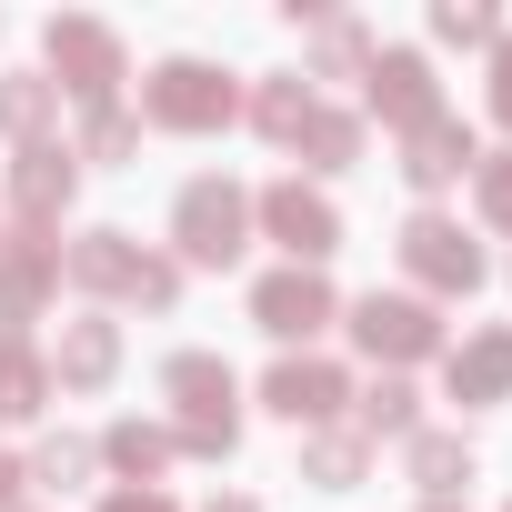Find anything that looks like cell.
<instances>
[{"mask_svg":"<svg viewBox=\"0 0 512 512\" xmlns=\"http://www.w3.org/2000/svg\"><path fill=\"white\" fill-rule=\"evenodd\" d=\"M492 111H502V121H512V31H502V41H492Z\"/></svg>","mask_w":512,"mask_h":512,"instance_id":"obj_32","label":"cell"},{"mask_svg":"<svg viewBox=\"0 0 512 512\" xmlns=\"http://www.w3.org/2000/svg\"><path fill=\"white\" fill-rule=\"evenodd\" d=\"M21 482H31V472H21L11 452H0V512H21Z\"/></svg>","mask_w":512,"mask_h":512,"instance_id":"obj_33","label":"cell"},{"mask_svg":"<svg viewBox=\"0 0 512 512\" xmlns=\"http://www.w3.org/2000/svg\"><path fill=\"white\" fill-rule=\"evenodd\" d=\"M131 302H141V312H171V302H181V262L141 251V272H131Z\"/></svg>","mask_w":512,"mask_h":512,"instance_id":"obj_29","label":"cell"},{"mask_svg":"<svg viewBox=\"0 0 512 512\" xmlns=\"http://www.w3.org/2000/svg\"><path fill=\"white\" fill-rule=\"evenodd\" d=\"M21 512H31V502H21Z\"/></svg>","mask_w":512,"mask_h":512,"instance_id":"obj_36","label":"cell"},{"mask_svg":"<svg viewBox=\"0 0 512 512\" xmlns=\"http://www.w3.org/2000/svg\"><path fill=\"white\" fill-rule=\"evenodd\" d=\"M472 201H482V221H492V231H512V151L472 171Z\"/></svg>","mask_w":512,"mask_h":512,"instance_id":"obj_30","label":"cell"},{"mask_svg":"<svg viewBox=\"0 0 512 512\" xmlns=\"http://www.w3.org/2000/svg\"><path fill=\"white\" fill-rule=\"evenodd\" d=\"M402 272H412L422 292H442V302H472L492 262H482V241H472L462 221H442V211H412V221H402Z\"/></svg>","mask_w":512,"mask_h":512,"instance_id":"obj_5","label":"cell"},{"mask_svg":"<svg viewBox=\"0 0 512 512\" xmlns=\"http://www.w3.org/2000/svg\"><path fill=\"white\" fill-rule=\"evenodd\" d=\"M442 382H452V402H512V322L452 342L442 352Z\"/></svg>","mask_w":512,"mask_h":512,"instance_id":"obj_15","label":"cell"},{"mask_svg":"<svg viewBox=\"0 0 512 512\" xmlns=\"http://www.w3.org/2000/svg\"><path fill=\"white\" fill-rule=\"evenodd\" d=\"M362 101H372L392 131H422V121H442V81H432V61H422V51H372V71H362Z\"/></svg>","mask_w":512,"mask_h":512,"instance_id":"obj_11","label":"cell"},{"mask_svg":"<svg viewBox=\"0 0 512 512\" xmlns=\"http://www.w3.org/2000/svg\"><path fill=\"white\" fill-rule=\"evenodd\" d=\"M131 272H141L131 231H81V241L61 251V282H81L91 302H131Z\"/></svg>","mask_w":512,"mask_h":512,"instance_id":"obj_16","label":"cell"},{"mask_svg":"<svg viewBox=\"0 0 512 512\" xmlns=\"http://www.w3.org/2000/svg\"><path fill=\"white\" fill-rule=\"evenodd\" d=\"M342 402H352V372L322 362V352H282V362L262 372V412H282V422H302V432H322Z\"/></svg>","mask_w":512,"mask_h":512,"instance_id":"obj_8","label":"cell"},{"mask_svg":"<svg viewBox=\"0 0 512 512\" xmlns=\"http://www.w3.org/2000/svg\"><path fill=\"white\" fill-rule=\"evenodd\" d=\"M292 151H302L312 171H352V161H362V121H352V111H312V131H302Z\"/></svg>","mask_w":512,"mask_h":512,"instance_id":"obj_26","label":"cell"},{"mask_svg":"<svg viewBox=\"0 0 512 512\" xmlns=\"http://www.w3.org/2000/svg\"><path fill=\"white\" fill-rule=\"evenodd\" d=\"M101 512H181V502H171V492H161V482H121V492H111V502H101Z\"/></svg>","mask_w":512,"mask_h":512,"instance_id":"obj_31","label":"cell"},{"mask_svg":"<svg viewBox=\"0 0 512 512\" xmlns=\"http://www.w3.org/2000/svg\"><path fill=\"white\" fill-rule=\"evenodd\" d=\"M422 512H452V502H422Z\"/></svg>","mask_w":512,"mask_h":512,"instance_id":"obj_35","label":"cell"},{"mask_svg":"<svg viewBox=\"0 0 512 512\" xmlns=\"http://www.w3.org/2000/svg\"><path fill=\"white\" fill-rule=\"evenodd\" d=\"M91 462H101V442H71V432H61V442H41V452H31L21 472H31V482H51V492H71V482H81Z\"/></svg>","mask_w":512,"mask_h":512,"instance_id":"obj_28","label":"cell"},{"mask_svg":"<svg viewBox=\"0 0 512 512\" xmlns=\"http://www.w3.org/2000/svg\"><path fill=\"white\" fill-rule=\"evenodd\" d=\"M372 71V31L362 21H312V71L302 81H362Z\"/></svg>","mask_w":512,"mask_h":512,"instance_id":"obj_24","label":"cell"},{"mask_svg":"<svg viewBox=\"0 0 512 512\" xmlns=\"http://www.w3.org/2000/svg\"><path fill=\"white\" fill-rule=\"evenodd\" d=\"M181 442H171V422H111L101 432V462L121 472V482H161V462H171Z\"/></svg>","mask_w":512,"mask_h":512,"instance_id":"obj_22","label":"cell"},{"mask_svg":"<svg viewBox=\"0 0 512 512\" xmlns=\"http://www.w3.org/2000/svg\"><path fill=\"white\" fill-rule=\"evenodd\" d=\"M51 402V352H31V332H0V422H31Z\"/></svg>","mask_w":512,"mask_h":512,"instance_id":"obj_18","label":"cell"},{"mask_svg":"<svg viewBox=\"0 0 512 512\" xmlns=\"http://www.w3.org/2000/svg\"><path fill=\"white\" fill-rule=\"evenodd\" d=\"M131 151H141V121H131L121 101H111V111H81V141H71V161H101V171H121Z\"/></svg>","mask_w":512,"mask_h":512,"instance_id":"obj_25","label":"cell"},{"mask_svg":"<svg viewBox=\"0 0 512 512\" xmlns=\"http://www.w3.org/2000/svg\"><path fill=\"white\" fill-rule=\"evenodd\" d=\"M161 392H171V412H181V452H201V462H221L231 442H241V382H231V362L221 352H171L161 362Z\"/></svg>","mask_w":512,"mask_h":512,"instance_id":"obj_1","label":"cell"},{"mask_svg":"<svg viewBox=\"0 0 512 512\" xmlns=\"http://www.w3.org/2000/svg\"><path fill=\"white\" fill-rule=\"evenodd\" d=\"M211 512H262V502H241V492H231V502H211Z\"/></svg>","mask_w":512,"mask_h":512,"instance_id":"obj_34","label":"cell"},{"mask_svg":"<svg viewBox=\"0 0 512 512\" xmlns=\"http://www.w3.org/2000/svg\"><path fill=\"white\" fill-rule=\"evenodd\" d=\"M251 221H262L302 272H322L332 251H342V211H332V191H312V181H272L262 201H251Z\"/></svg>","mask_w":512,"mask_h":512,"instance_id":"obj_7","label":"cell"},{"mask_svg":"<svg viewBox=\"0 0 512 512\" xmlns=\"http://www.w3.org/2000/svg\"><path fill=\"white\" fill-rule=\"evenodd\" d=\"M41 51H51V91H71L81 111H111V91L131 81V61H121V31H111V21H91V11H61Z\"/></svg>","mask_w":512,"mask_h":512,"instance_id":"obj_4","label":"cell"},{"mask_svg":"<svg viewBox=\"0 0 512 512\" xmlns=\"http://www.w3.org/2000/svg\"><path fill=\"white\" fill-rule=\"evenodd\" d=\"M51 121H61L51 71H11V81H0V131H11L21 151H31V141H51Z\"/></svg>","mask_w":512,"mask_h":512,"instance_id":"obj_20","label":"cell"},{"mask_svg":"<svg viewBox=\"0 0 512 512\" xmlns=\"http://www.w3.org/2000/svg\"><path fill=\"white\" fill-rule=\"evenodd\" d=\"M111 372H121V322H101V312L61 322V342H51V392H101Z\"/></svg>","mask_w":512,"mask_h":512,"instance_id":"obj_14","label":"cell"},{"mask_svg":"<svg viewBox=\"0 0 512 512\" xmlns=\"http://www.w3.org/2000/svg\"><path fill=\"white\" fill-rule=\"evenodd\" d=\"M51 292H61V241L51 231H11L0 241V332H21Z\"/></svg>","mask_w":512,"mask_h":512,"instance_id":"obj_12","label":"cell"},{"mask_svg":"<svg viewBox=\"0 0 512 512\" xmlns=\"http://www.w3.org/2000/svg\"><path fill=\"white\" fill-rule=\"evenodd\" d=\"M402 462H412L422 502H452V492L472 482V442H462V432H412V442H402Z\"/></svg>","mask_w":512,"mask_h":512,"instance_id":"obj_19","label":"cell"},{"mask_svg":"<svg viewBox=\"0 0 512 512\" xmlns=\"http://www.w3.org/2000/svg\"><path fill=\"white\" fill-rule=\"evenodd\" d=\"M352 342H362L382 372H402V362H432V352H442V312H432L422 292H362V302H352Z\"/></svg>","mask_w":512,"mask_h":512,"instance_id":"obj_6","label":"cell"},{"mask_svg":"<svg viewBox=\"0 0 512 512\" xmlns=\"http://www.w3.org/2000/svg\"><path fill=\"white\" fill-rule=\"evenodd\" d=\"M362 462H372V442H362L352 422H322V432L302 442V482H322V492H352Z\"/></svg>","mask_w":512,"mask_h":512,"instance_id":"obj_23","label":"cell"},{"mask_svg":"<svg viewBox=\"0 0 512 512\" xmlns=\"http://www.w3.org/2000/svg\"><path fill=\"white\" fill-rule=\"evenodd\" d=\"M412 402H422V392H412L402 372H382V382L352 402V432H362V442H412V432H422V412H412Z\"/></svg>","mask_w":512,"mask_h":512,"instance_id":"obj_21","label":"cell"},{"mask_svg":"<svg viewBox=\"0 0 512 512\" xmlns=\"http://www.w3.org/2000/svg\"><path fill=\"white\" fill-rule=\"evenodd\" d=\"M432 41H452V51H492L502 21L482 11V0H432Z\"/></svg>","mask_w":512,"mask_h":512,"instance_id":"obj_27","label":"cell"},{"mask_svg":"<svg viewBox=\"0 0 512 512\" xmlns=\"http://www.w3.org/2000/svg\"><path fill=\"white\" fill-rule=\"evenodd\" d=\"M332 282L322 272H302V262H282V272H262L251 282V322H262L272 342H312V332H332Z\"/></svg>","mask_w":512,"mask_h":512,"instance_id":"obj_9","label":"cell"},{"mask_svg":"<svg viewBox=\"0 0 512 512\" xmlns=\"http://www.w3.org/2000/svg\"><path fill=\"white\" fill-rule=\"evenodd\" d=\"M241 111H251V131H262V141H282V151H292V141L312 131V111H322V101H312V81H302V71H272Z\"/></svg>","mask_w":512,"mask_h":512,"instance_id":"obj_17","label":"cell"},{"mask_svg":"<svg viewBox=\"0 0 512 512\" xmlns=\"http://www.w3.org/2000/svg\"><path fill=\"white\" fill-rule=\"evenodd\" d=\"M171 241H181V262L231 272L241 251H251V191H241V181H221V171L181 181V201H171Z\"/></svg>","mask_w":512,"mask_h":512,"instance_id":"obj_2","label":"cell"},{"mask_svg":"<svg viewBox=\"0 0 512 512\" xmlns=\"http://www.w3.org/2000/svg\"><path fill=\"white\" fill-rule=\"evenodd\" d=\"M71 191H81L71 141H31V151H11V211H21V231H61Z\"/></svg>","mask_w":512,"mask_h":512,"instance_id":"obj_10","label":"cell"},{"mask_svg":"<svg viewBox=\"0 0 512 512\" xmlns=\"http://www.w3.org/2000/svg\"><path fill=\"white\" fill-rule=\"evenodd\" d=\"M462 171H482V151H472V121H422V131H402V181L432 201V191H452Z\"/></svg>","mask_w":512,"mask_h":512,"instance_id":"obj_13","label":"cell"},{"mask_svg":"<svg viewBox=\"0 0 512 512\" xmlns=\"http://www.w3.org/2000/svg\"><path fill=\"white\" fill-rule=\"evenodd\" d=\"M141 121L201 141V131H231V121H241V91H231V71H211V61L181 51V61H161V71L141 81Z\"/></svg>","mask_w":512,"mask_h":512,"instance_id":"obj_3","label":"cell"}]
</instances>
